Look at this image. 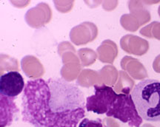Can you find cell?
<instances>
[{"mask_svg":"<svg viewBox=\"0 0 160 127\" xmlns=\"http://www.w3.org/2000/svg\"><path fill=\"white\" fill-rule=\"evenodd\" d=\"M84 94L62 78L28 81L22 97L24 122L34 127H77L85 115Z\"/></svg>","mask_w":160,"mask_h":127,"instance_id":"obj_1","label":"cell"},{"mask_svg":"<svg viewBox=\"0 0 160 127\" xmlns=\"http://www.w3.org/2000/svg\"><path fill=\"white\" fill-rule=\"evenodd\" d=\"M131 97L142 118L160 121V81L144 79L134 86Z\"/></svg>","mask_w":160,"mask_h":127,"instance_id":"obj_2","label":"cell"},{"mask_svg":"<svg viewBox=\"0 0 160 127\" xmlns=\"http://www.w3.org/2000/svg\"><path fill=\"white\" fill-rule=\"evenodd\" d=\"M107 117L118 119L127 123L131 127H139L142 124V118L139 115L131 95L119 93L117 100L106 113Z\"/></svg>","mask_w":160,"mask_h":127,"instance_id":"obj_3","label":"cell"},{"mask_svg":"<svg viewBox=\"0 0 160 127\" xmlns=\"http://www.w3.org/2000/svg\"><path fill=\"white\" fill-rule=\"evenodd\" d=\"M93 87L94 94L86 98V110L98 115L106 114L117 100L118 94L113 87L105 84L95 85Z\"/></svg>","mask_w":160,"mask_h":127,"instance_id":"obj_4","label":"cell"},{"mask_svg":"<svg viewBox=\"0 0 160 127\" xmlns=\"http://www.w3.org/2000/svg\"><path fill=\"white\" fill-rule=\"evenodd\" d=\"M25 87L23 77L18 71L4 73L0 76V95L15 99Z\"/></svg>","mask_w":160,"mask_h":127,"instance_id":"obj_5","label":"cell"},{"mask_svg":"<svg viewBox=\"0 0 160 127\" xmlns=\"http://www.w3.org/2000/svg\"><path fill=\"white\" fill-rule=\"evenodd\" d=\"M97 35V25L91 21H84L71 29L69 36L72 43L80 46L95 40Z\"/></svg>","mask_w":160,"mask_h":127,"instance_id":"obj_6","label":"cell"},{"mask_svg":"<svg viewBox=\"0 0 160 127\" xmlns=\"http://www.w3.org/2000/svg\"><path fill=\"white\" fill-rule=\"evenodd\" d=\"M52 11L51 7L45 2H39L25 13L26 23L32 28L39 29L51 21Z\"/></svg>","mask_w":160,"mask_h":127,"instance_id":"obj_7","label":"cell"},{"mask_svg":"<svg viewBox=\"0 0 160 127\" xmlns=\"http://www.w3.org/2000/svg\"><path fill=\"white\" fill-rule=\"evenodd\" d=\"M62 60L63 63V67L60 71L62 78L68 82L76 80L82 69L81 62L77 53L66 52L62 55Z\"/></svg>","mask_w":160,"mask_h":127,"instance_id":"obj_8","label":"cell"},{"mask_svg":"<svg viewBox=\"0 0 160 127\" xmlns=\"http://www.w3.org/2000/svg\"><path fill=\"white\" fill-rule=\"evenodd\" d=\"M121 48L129 54L141 56L148 51L149 43L146 39L138 35L127 34L120 40Z\"/></svg>","mask_w":160,"mask_h":127,"instance_id":"obj_9","label":"cell"},{"mask_svg":"<svg viewBox=\"0 0 160 127\" xmlns=\"http://www.w3.org/2000/svg\"><path fill=\"white\" fill-rule=\"evenodd\" d=\"M122 70L125 71L131 78L136 80H144L148 77L145 67L138 59L126 55L120 62Z\"/></svg>","mask_w":160,"mask_h":127,"instance_id":"obj_10","label":"cell"},{"mask_svg":"<svg viewBox=\"0 0 160 127\" xmlns=\"http://www.w3.org/2000/svg\"><path fill=\"white\" fill-rule=\"evenodd\" d=\"M21 67L26 76L32 80L40 78L45 73L43 65L33 55L24 56L21 61Z\"/></svg>","mask_w":160,"mask_h":127,"instance_id":"obj_11","label":"cell"},{"mask_svg":"<svg viewBox=\"0 0 160 127\" xmlns=\"http://www.w3.org/2000/svg\"><path fill=\"white\" fill-rule=\"evenodd\" d=\"M0 126L5 127L11 124L16 115L19 113V109L13 101L14 99L7 98L2 95H0Z\"/></svg>","mask_w":160,"mask_h":127,"instance_id":"obj_12","label":"cell"},{"mask_svg":"<svg viewBox=\"0 0 160 127\" xmlns=\"http://www.w3.org/2000/svg\"><path fill=\"white\" fill-rule=\"evenodd\" d=\"M98 59L102 63L113 64L118 55V47L114 41L107 39L103 41L97 49Z\"/></svg>","mask_w":160,"mask_h":127,"instance_id":"obj_13","label":"cell"},{"mask_svg":"<svg viewBox=\"0 0 160 127\" xmlns=\"http://www.w3.org/2000/svg\"><path fill=\"white\" fill-rule=\"evenodd\" d=\"M128 8L131 14L137 18L141 26L151 20V13L145 2L129 1Z\"/></svg>","mask_w":160,"mask_h":127,"instance_id":"obj_14","label":"cell"},{"mask_svg":"<svg viewBox=\"0 0 160 127\" xmlns=\"http://www.w3.org/2000/svg\"><path fill=\"white\" fill-rule=\"evenodd\" d=\"M77 83L79 86L82 87H90L95 85L104 84H102L99 71L90 69H85L81 71L77 78Z\"/></svg>","mask_w":160,"mask_h":127,"instance_id":"obj_15","label":"cell"},{"mask_svg":"<svg viewBox=\"0 0 160 127\" xmlns=\"http://www.w3.org/2000/svg\"><path fill=\"white\" fill-rule=\"evenodd\" d=\"M133 86H134V81L131 78V77L125 71L119 70L118 82L113 89L115 92L129 94Z\"/></svg>","mask_w":160,"mask_h":127,"instance_id":"obj_16","label":"cell"},{"mask_svg":"<svg viewBox=\"0 0 160 127\" xmlns=\"http://www.w3.org/2000/svg\"><path fill=\"white\" fill-rule=\"evenodd\" d=\"M104 84L107 86H113L118 80L119 72L113 65H106L99 71Z\"/></svg>","mask_w":160,"mask_h":127,"instance_id":"obj_17","label":"cell"},{"mask_svg":"<svg viewBox=\"0 0 160 127\" xmlns=\"http://www.w3.org/2000/svg\"><path fill=\"white\" fill-rule=\"evenodd\" d=\"M77 55L79 57L82 67H88L95 62L98 55L97 52L91 48H81L77 51Z\"/></svg>","mask_w":160,"mask_h":127,"instance_id":"obj_18","label":"cell"},{"mask_svg":"<svg viewBox=\"0 0 160 127\" xmlns=\"http://www.w3.org/2000/svg\"><path fill=\"white\" fill-rule=\"evenodd\" d=\"M120 24L124 29L130 32L137 31L141 26L137 18L131 13L122 16L120 18Z\"/></svg>","mask_w":160,"mask_h":127,"instance_id":"obj_19","label":"cell"},{"mask_svg":"<svg viewBox=\"0 0 160 127\" xmlns=\"http://www.w3.org/2000/svg\"><path fill=\"white\" fill-rule=\"evenodd\" d=\"M6 71L18 70L19 71V64L16 59L12 58L8 55L1 54L0 55V72L3 74V72Z\"/></svg>","mask_w":160,"mask_h":127,"instance_id":"obj_20","label":"cell"},{"mask_svg":"<svg viewBox=\"0 0 160 127\" xmlns=\"http://www.w3.org/2000/svg\"><path fill=\"white\" fill-rule=\"evenodd\" d=\"M139 33L145 37L160 40V22L153 21L147 26L142 27Z\"/></svg>","mask_w":160,"mask_h":127,"instance_id":"obj_21","label":"cell"},{"mask_svg":"<svg viewBox=\"0 0 160 127\" xmlns=\"http://www.w3.org/2000/svg\"><path fill=\"white\" fill-rule=\"evenodd\" d=\"M55 7L61 13H67L72 9L73 6V1H54Z\"/></svg>","mask_w":160,"mask_h":127,"instance_id":"obj_22","label":"cell"},{"mask_svg":"<svg viewBox=\"0 0 160 127\" xmlns=\"http://www.w3.org/2000/svg\"><path fill=\"white\" fill-rule=\"evenodd\" d=\"M78 127H105L102 120L97 118V120H90L88 118H84L79 123Z\"/></svg>","mask_w":160,"mask_h":127,"instance_id":"obj_23","label":"cell"},{"mask_svg":"<svg viewBox=\"0 0 160 127\" xmlns=\"http://www.w3.org/2000/svg\"><path fill=\"white\" fill-rule=\"evenodd\" d=\"M68 51H72V52L77 53L74 47L71 43L68 41H62L59 45L58 46V53L60 56H62L64 53L66 52H68Z\"/></svg>","mask_w":160,"mask_h":127,"instance_id":"obj_24","label":"cell"},{"mask_svg":"<svg viewBox=\"0 0 160 127\" xmlns=\"http://www.w3.org/2000/svg\"><path fill=\"white\" fill-rule=\"evenodd\" d=\"M118 5V1H105L102 3V7L105 11H111L114 10Z\"/></svg>","mask_w":160,"mask_h":127,"instance_id":"obj_25","label":"cell"},{"mask_svg":"<svg viewBox=\"0 0 160 127\" xmlns=\"http://www.w3.org/2000/svg\"><path fill=\"white\" fill-rule=\"evenodd\" d=\"M102 122L105 127H119V125L116 121L114 119L110 118H106L103 119Z\"/></svg>","mask_w":160,"mask_h":127,"instance_id":"obj_26","label":"cell"},{"mask_svg":"<svg viewBox=\"0 0 160 127\" xmlns=\"http://www.w3.org/2000/svg\"><path fill=\"white\" fill-rule=\"evenodd\" d=\"M153 68L155 72L160 73V54L156 57L153 62Z\"/></svg>","mask_w":160,"mask_h":127,"instance_id":"obj_27","label":"cell"},{"mask_svg":"<svg viewBox=\"0 0 160 127\" xmlns=\"http://www.w3.org/2000/svg\"><path fill=\"white\" fill-rule=\"evenodd\" d=\"M142 127H154V126H152V125H151V124H144L142 126Z\"/></svg>","mask_w":160,"mask_h":127,"instance_id":"obj_28","label":"cell"},{"mask_svg":"<svg viewBox=\"0 0 160 127\" xmlns=\"http://www.w3.org/2000/svg\"><path fill=\"white\" fill-rule=\"evenodd\" d=\"M158 14H159V17H160V5H159V8H158Z\"/></svg>","mask_w":160,"mask_h":127,"instance_id":"obj_29","label":"cell"}]
</instances>
